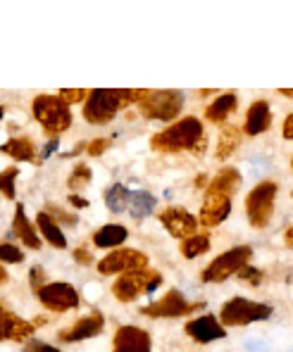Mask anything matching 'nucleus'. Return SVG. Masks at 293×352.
Masks as SVG:
<instances>
[{"label": "nucleus", "mask_w": 293, "mask_h": 352, "mask_svg": "<svg viewBox=\"0 0 293 352\" xmlns=\"http://www.w3.org/2000/svg\"><path fill=\"white\" fill-rule=\"evenodd\" d=\"M151 148L155 153H203L205 148V129L198 117L188 115L172 122L167 129L151 138Z\"/></svg>", "instance_id": "f257e3e1"}, {"label": "nucleus", "mask_w": 293, "mask_h": 352, "mask_svg": "<svg viewBox=\"0 0 293 352\" xmlns=\"http://www.w3.org/2000/svg\"><path fill=\"white\" fill-rule=\"evenodd\" d=\"M141 93L143 91H131V88H124V91H120V88H94L84 100V119L89 124L102 126V124L112 122L120 110L138 102Z\"/></svg>", "instance_id": "f03ea898"}, {"label": "nucleus", "mask_w": 293, "mask_h": 352, "mask_svg": "<svg viewBox=\"0 0 293 352\" xmlns=\"http://www.w3.org/2000/svg\"><path fill=\"white\" fill-rule=\"evenodd\" d=\"M34 119L50 138H60L72 126V110L58 96H36L32 102Z\"/></svg>", "instance_id": "7ed1b4c3"}, {"label": "nucleus", "mask_w": 293, "mask_h": 352, "mask_svg": "<svg viewBox=\"0 0 293 352\" xmlns=\"http://www.w3.org/2000/svg\"><path fill=\"white\" fill-rule=\"evenodd\" d=\"M136 105L143 117L158 119V122H174L184 107V93L182 91H143Z\"/></svg>", "instance_id": "20e7f679"}, {"label": "nucleus", "mask_w": 293, "mask_h": 352, "mask_svg": "<svg viewBox=\"0 0 293 352\" xmlns=\"http://www.w3.org/2000/svg\"><path fill=\"white\" fill-rule=\"evenodd\" d=\"M253 260V248L250 245H236L231 250L217 255L208 267L200 272V281L203 283H224L227 278L236 276L239 269H243L246 264Z\"/></svg>", "instance_id": "39448f33"}, {"label": "nucleus", "mask_w": 293, "mask_h": 352, "mask_svg": "<svg viewBox=\"0 0 293 352\" xmlns=\"http://www.w3.org/2000/svg\"><path fill=\"white\" fill-rule=\"evenodd\" d=\"M279 186L276 181H260L258 186H253L248 195H246V217H248L253 229H265L270 224L272 214H274V203Z\"/></svg>", "instance_id": "423d86ee"}, {"label": "nucleus", "mask_w": 293, "mask_h": 352, "mask_svg": "<svg viewBox=\"0 0 293 352\" xmlns=\"http://www.w3.org/2000/svg\"><path fill=\"white\" fill-rule=\"evenodd\" d=\"M162 286V274L153 272V269H138V272H129L117 276V281L112 283V295L120 302H133L138 295L153 293L155 288Z\"/></svg>", "instance_id": "0eeeda50"}, {"label": "nucleus", "mask_w": 293, "mask_h": 352, "mask_svg": "<svg viewBox=\"0 0 293 352\" xmlns=\"http://www.w3.org/2000/svg\"><path fill=\"white\" fill-rule=\"evenodd\" d=\"M272 317V307L262 302H253L248 298H231L219 309V324L227 326H248L253 322H265Z\"/></svg>", "instance_id": "6e6552de"}, {"label": "nucleus", "mask_w": 293, "mask_h": 352, "mask_svg": "<svg viewBox=\"0 0 293 352\" xmlns=\"http://www.w3.org/2000/svg\"><path fill=\"white\" fill-rule=\"evenodd\" d=\"M96 267L102 276H122V274L146 269L148 267V255L141 250H133V248H115V250L107 252V255L102 257Z\"/></svg>", "instance_id": "1a4fd4ad"}, {"label": "nucleus", "mask_w": 293, "mask_h": 352, "mask_svg": "<svg viewBox=\"0 0 293 352\" xmlns=\"http://www.w3.org/2000/svg\"><path fill=\"white\" fill-rule=\"evenodd\" d=\"M200 307H203V302L191 305L186 298H184V293H179L177 288H172V291H167L160 300H155L153 305L141 307V314L153 317V319H162V317L177 319V317H186V314H191Z\"/></svg>", "instance_id": "9d476101"}, {"label": "nucleus", "mask_w": 293, "mask_h": 352, "mask_svg": "<svg viewBox=\"0 0 293 352\" xmlns=\"http://www.w3.org/2000/svg\"><path fill=\"white\" fill-rule=\"evenodd\" d=\"M39 302L43 305L45 309L50 312H69V309H76L81 302L79 293L72 283H65V281H58V283H45L39 293Z\"/></svg>", "instance_id": "9b49d317"}, {"label": "nucleus", "mask_w": 293, "mask_h": 352, "mask_svg": "<svg viewBox=\"0 0 293 352\" xmlns=\"http://www.w3.org/2000/svg\"><path fill=\"white\" fill-rule=\"evenodd\" d=\"M158 219L167 229V234L179 238V241H186V238L195 236L200 229L198 219L188 210H184V207H164L160 214H158Z\"/></svg>", "instance_id": "f8f14e48"}, {"label": "nucleus", "mask_w": 293, "mask_h": 352, "mask_svg": "<svg viewBox=\"0 0 293 352\" xmlns=\"http://www.w3.org/2000/svg\"><path fill=\"white\" fill-rule=\"evenodd\" d=\"M231 214V195L217 193V190H205L203 205H200L198 226L215 229Z\"/></svg>", "instance_id": "ddd939ff"}, {"label": "nucleus", "mask_w": 293, "mask_h": 352, "mask_svg": "<svg viewBox=\"0 0 293 352\" xmlns=\"http://www.w3.org/2000/svg\"><path fill=\"white\" fill-rule=\"evenodd\" d=\"M112 352H153L151 333L138 326H120L112 338Z\"/></svg>", "instance_id": "4468645a"}, {"label": "nucleus", "mask_w": 293, "mask_h": 352, "mask_svg": "<svg viewBox=\"0 0 293 352\" xmlns=\"http://www.w3.org/2000/svg\"><path fill=\"white\" fill-rule=\"evenodd\" d=\"M188 336L195 340V343H213V340H222L227 336V329L219 324V319L215 314H203V317L188 319L186 326H184Z\"/></svg>", "instance_id": "2eb2a0df"}, {"label": "nucleus", "mask_w": 293, "mask_h": 352, "mask_svg": "<svg viewBox=\"0 0 293 352\" xmlns=\"http://www.w3.org/2000/svg\"><path fill=\"white\" fill-rule=\"evenodd\" d=\"M105 329V317L102 314H86V317L76 319L74 324L69 326V329L60 331L58 338L63 340V343H79V340H89L94 338V336H98L100 331Z\"/></svg>", "instance_id": "dca6fc26"}, {"label": "nucleus", "mask_w": 293, "mask_h": 352, "mask_svg": "<svg viewBox=\"0 0 293 352\" xmlns=\"http://www.w3.org/2000/svg\"><path fill=\"white\" fill-rule=\"evenodd\" d=\"M34 333V324L19 319L12 309L0 302V343L3 340H29Z\"/></svg>", "instance_id": "f3484780"}, {"label": "nucleus", "mask_w": 293, "mask_h": 352, "mask_svg": "<svg viewBox=\"0 0 293 352\" xmlns=\"http://www.w3.org/2000/svg\"><path fill=\"white\" fill-rule=\"evenodd\" d=\"M272 124V110H270V102L267 100H255L253 105L248 107L246 112V122H243V129L241 133L243 136H260L270 129Z\"/></svg>", "instance_id": "a211bd4d"}, {"label": "nucleus", "mask_w": 293, "mask_h": 352, "mask_svg": "<svg viewBox=\"0 0 293 352\" xmlns=\"http://www.w3.org/2000/svg\"><path fill=\"white\" fill-rule=\"evenodd\" d=\"M12 234L24 243V248H29V250H41V238L36 234V226L29 221L27 212H24V205H17V210H14Z\"/></svg>", "instance_id": "6ab92c4d"}, {"label": "nucleus", "mask_w": 293, "mask_h": 352, "mask_svg": "<svg viewBox=\"0 0 293 352\" xmlns=\"http://www.w3.org/2000/svg\"><path fill=\"white\" fill-rule=\"evenodd\" d=\"M0 153L12 157L14 162H39L36 157V143L29 136H12L0 146Z\"/></svg>", "instance_id": "aec40b11"}, {"label": "nucleus", "mask_w": 293, "mask_h": 352, "mask_svg": "<svg viewBox=\"0 0 293 352\" xmlns=\"http://www.w3.org/2000/svg\"><path fill=\"white\" fill-rule=\"evenodd\" d=\"M34 226H36V231L45 238V243H50V245L58 248V250H65V248H67V238L63 234V226H60L45 210H41L39 214H36V224Z\"/></svg>", "instance_id": "412c9836"}, {"label": "nucleus", "mask_w": 293, "mask_h": 352, "mask_svg": "<svg viewBox=\"0 0 293 352\" xmlns=\"http://www.w3.org/2000/svg\"><path fill=\"white\" fill-rule=\"evenodd\" d=\"M236 107H239L236 93H222V96H217L205 107V119L213 124H224L236 112Z\"/></svg>", "instance_id": "4be33fe9"}, {"label": "nucleus", "mask_w": 293, "mask_h": 352, "mask_svg": "<svg viewBox=\"0 0 293 352\" xmlns=\"http://www.w3.org/2000/svg\"><path fill=\"white\" fill-rule=\"evenodd\" d=\"M129 238V231L122 224H105L91 236V243L96 248H107V250H115V248H122V243Z\"/></svg>", "instance_id": "5701e85b"}, {"label": "nucleus", "mask_w": 293, "mask_h": 352, "mask_svg": "<svg viewBox=\"0 0 293 352\" xmlns=\"http://www.w3.org/2000/svg\"><path fill=\"white\" fill-rule=\"evenodd\" d=\"M243 141V133H241L239 126H231V124H224L219 129V138H217V148H215V160H227L236 153V148Z\"/></svg>", "instance_id": "b1692460"}, {"label": "nucleus", "mask_w": 293, "mask_h": 352, "mask_svg": "<svg viewBox=\"0 0 293 352\" xmlns=\"http://www.w3.org/2000/svg\"><path fill=\"white\" fill-rule=\"evenodd\" d=\"M158 207V198L153 193H148V190H138V193H131L129 198V205H127V210H129V214L133 219H146V217H151L153 212H155Z\"/></svg>", "instance_id": "393cba45"}, {"label": "nucleus", "mask_w": 293, "mask_h": 352, "mask_svg": "<svg viewBox=\"0 0 293 352\" xmlns=\"http://www.w3.org/2000/svg\"><path fill=\"white\" fill-rule=\"evenodd\" d=\"M241 186V174L236 172L234 167H224L215 174V179L210 181L208 190H217V193H224V195H234Z\"/></svg>", "instance_id": "a878e982"}, {"label": "nucleus", "mask_w": 293, "mask_h": 352, "mask_svg": "<svg viewBox=\"0 0 293 352\" xmlns=\"http://www.w3.org/2000/svg\"><path fill=\"white\" fill-rule=\"evenodd\" d=\"M131 190L127 188L124 184H112L110 188L105 190V205L112 214H120V212H127V205H129Z\"/></svg>", "instance_id": "bb28decb"}, {"label": "nucleus", "mask_w": 293, "mask_h": 352, "mask_svg": "<svg viewBox=\"0 0 293 352\" xmlns=\"http://www.w3.org/2000/svg\"><path fill=\"white\" fill-rule=\"evenodd\" d=\"M210 236L208 234H195L191 238H186V241H182V255L186 257V260H195V257H200V255H205V252L210 250Z\"/></svg>", "instance_id": "cd10ccee"}, {"label": "nucleus", "mask_w": 293, "mask_h": 352, "mask_svg": "<svg viewBox=\"0 0 293 352\" xmlns=\"http://www.w3.org/2000/svg\"><path fill=\"white\" fill-rule=\"evenodd\" d=\"M91 179H94L91 167L84 162H79V164L72 167V174H69V179H67V186H69L72 190H79V188H86V186L91 184Z\"/></svg>", "instance_id": "c85d7f7f"}, {"label": "nucleus", "mask_w": 293, "mask_h": 352, "mask_svg": "<svg viewBox=\"0 0 293 352\" xmlns=\"http://www.w3.org/2000/svg\"><path fill=\"white\" fill-rule=\"evenodd\" d=\"M19 176V169L17 167H8L0 172V193L5 195L8 200H14L17 198V188H14V181Z\"/></svg>", "instance_id": "c756f323"}, {"label": "nucleus", "mask_w": 293, "mask_h": 352, "mask_svg": "<svg viewBox=\"0 0 293 352\" xmlns=\"http://www.w3.org/2000/svg\"><path fill=\"white\" fill-rule=\"evenodd\" d=\"M0 262L5 264H22L24 262V250L14 243H0Z\"/></svg>", "instance_id": "7c9ffc66"}, {"label": "nucleus", "mask_w": 293, "mask_h": 352, "mask_svg": "<svg viewBox=\"0 0 293 352\" xmlns=\"http://www.w3.org/2000/svg\"><path fill=\"white\" fill-rule=\"evenodd\" d=\"M86 96H89V91H79V88H63V91L58 93V98L65 102V105H79V102L86 100Z\"/></svg>", "instance_id": "2f4dec72"}, {"label": "nucleus", "mask_w": 293, "mask_h": 352, "mask_svg": "<svg viewBox=\"0 0 293 352\" xmlns=\"http://www.w3.org/2000/svg\"><path fill=\"white\" fill-rule=\"evenodd\" d=\"M236 276H239L241 281L250 283V286H260V281H262V272H260V269H255L253 264H246L243 269H239V272H236Z\"/></svg>", "instance_id": "473e14b6"}, {"label": "nucleus", "mask_w": 293, "mask_h": 352, "mask_svg": "<svg viewBox=\"0 0 293 352\" xmlns=\"http://www.w3.org/2000/svg\"><path fill=\"white\" fill-rule=\"evenodd\" d=\"M110 146H112V138H96V141L86 143V155H91V157H100V155L105 153Z\"/></svg>", "instance_id": "72a5a7b5"}, {"label": "nucleus", "mask_w": 293, "mask_h": 352, "mask_svg": "<svg viewBox=\"0 0 293 352\" xmlns=\"http://www.w3.org/2000/svg\"><path fill=\"white\" fill-rule=\"evenodd\" d=\"M29 286H32L34 293H39L41 288L45 286V272H43V267H34L32 272H29Z\"/></svg>", "instance_id": "f704fd0d"}, {"label": "nucleus", "mask_w": 293, "mask_h": 352, "mask_svg": "<svg viewBox=\"0 0 293 352\" xmlns=\"http://www.w3.org/2000/svg\"><path fill=\"white\" fill-rule=\"evenodd\" d=\"M45 212H48V214L53 217V219L58 221V224H60V221H67L69 226L76 224V217L74 214H67L65 210H60V207H55V205H48V210H45Z\"/></svg>", "instance_id": "c9c22d12"}, {"label": "nucleus", "mask_w": 293, "mask_h": 352, "mask_svg": "<svg viewBox=\"0 0 293 352\" xmlns=\"http://www.w3.org/2000/svg\"><path fill=\"white\" fill-rule=\"evenodd\" d=\"M24 352H60L55 345H48V343H41V340H34L29 338V343L24 345Z\"/></svg>", "instance_id": "e433bc0d"}, {"label": "nucleus", "mask_w": 293, "mask_h": 352, "mask_svg": "<svg viewBox=\"0 0 293 352\" xmlns=\"http://www.w3.org/2000/svg\"><path fill=\"white\" fill-rule=\"evenodd\" d=\"M74 260H76V264H91V262H96L94 260V255H91V250H86V248H76L74 250Z\"/></svg>", "instance_id": "4c0bfd02"}, {"label": "nucleus", "mask_w": 293, "mask_h": 352, "mask_svg": "<svg viewBox=\"0 0 293 352\" xmlns=\"http://www.w3.org/2000/svg\"><path fill=\"white\" fill-rule=\"evenodd\" d=\"M67 200H69L72 207H76V210H84V207H89V200H86V198H81V195H74V193H72Z\"/></svg>", "instance_id": "58836bf2"}, {"label": "nucleus", "mask_w": 293, "mask_h": 352, "mask_svg": "<svg viewBox=\"0 0 293 352\" xmlns=\"http://www.w3.org/2000/svg\"><path fill=\"white\" fill-rule=\"evenodd\" d=\"M284 138L286 141H291L293 138V112L291 115H286V119H284Z\"/></svg>", "instance_id": "ea45409f"}, {"label": "nucleus", "mask_w": 293, "mask_h": 352, "mask_svg": "<svg viewBox=\"0 0 293 352\" xmlns=\"http://www.w3.org/2000/svg\"><path fill=\"white\" fill-rule=\"evenodd\" d=\"M55 148H58V138H50V143L45 146V150H43V155H41V160H45L48 155H53L55 153Z\"/></svg>", "instance_id": "a19ab883"}, {"label": "nucleus", "mask_w": 293, "mask_h": 352, "mask_svg": "<svg viewBox=\"0 0 293 352\" xmlns=\"http://www.w3.org/2000/svg\"><path fill=\"white\" fill-rule=\"evenodd\" d=\"M8 281H10V274L5 272V267L0 264V286H3V283H8Z\"/></svg>", "instance_id": "79ce46f5"}, {"label": "nucleus", "mask_w": 293, "mask_h": 352, "mask_svg": "<svg viewBox=\"0 0 293 352\" xmlns=\"http://www.w3.org/2000/svg\"><path fill=\"white\" fill-rule=\"evenodd\" d=\"M284 238H286V245H289V248H293V226H289V229H286Z\"/></svg>", "instance_id": "37998d69"}, {"label": "nucleus", "mask_w": 293, "mask_h": 352, "mask_svg": "<svg viewBox=\"0 0 293 352\" xmlns=\"http://www.w3.org/2000/svg\"><path fill=\"white\" fill-rule=\"evenodd\" d=\"M281 96H286V98H291V96H293V91H289V88H281Z\"/></svg>", "instance_id": "c03bdc74"}, {"label": "nucleus", "mask_w": 293, "mask_h": 352, "mask_svg": "<svg viewBox=\"0 0 293 352\" xmlns=\"http://www.w3.org/2000/svg\"><path fill=\"white\" fill-rule=\"evenodd\" d=\"M3 117H5V107L0 105V122H3Z\"/></svg>", "instance_id": "a18cd8bd"}]
</instances>
